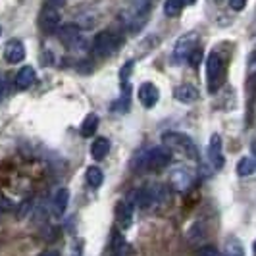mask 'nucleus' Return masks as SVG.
Returning a JSON list of instances; mask_svg holds the SVG:
<instances>
[{"mask_svg": "<svg viewBox=\"0 0 256 256\" xmlns=\"http://www.w3.org/2000/svg\"><path fill=\"white\" fill-rule=\"evenodd\" d=\"M170 162H172V152L166 146H150L137 154L131 166L137 172H156V170L166 168Z\"/></svg>", "mask_w": 256, "mask_h": 256, "instance_id": "obj_1", "label": "nucleus"}, {"mask_svg": "<svg viewBox=\"0 0 256 256\" xmlns=\"http://www.w3.org/2000/svg\"><path fill=\"white\" fill-rule=\"evenodd\" d=\"M162 142L170 152H178L185 158H191V160H196L198 158V150L194 146L191 137H187L185 133H180V131H168L162 135Z\"/></svg>", "mask_w": 256, "mask_h": 256, "instance_id": "obj_2", "label": "nucleus"}, {"mask_svg": "<svg viewBox=\"0 0 256 256\" xmlns=\"http://www.w3.org/2000/svg\"><path fill=\"white\" fill-rule=\"evenodd\" d=\"M148 10H150V0H126L124 22L131 31H139L146 22Z\"/></svg>", "mask_w": 256, "mask_h": 256, "instance_id": "obj_3", "label": "nucleus"}, {"mask_svg": "<svg viewBox=\"0 0 256 256\" xmlns=\"http://www.w3.org/2000/svg\"><path fill=\"white\" fill-rule=\"evenodd\" d=\"M224 77H226V66L218 52H210L206 58V83L208 90L216 92L224 85Z\"/></svg>", "mask_w": 256, "mask_h": 256, "instance_id": "obj_4", "label": "nucleus"}, {"mask_svg": "<svg viewBox=\"0 0 256 256\" xmlns=\"http://www.w3.org/2000/svg\"><path fill=\"white\" fill-rule=\"evenodd\" d=\"M58 38L62 40L68 50H74V52H85L89 48V42L85 35L81 33V29L77 26H62L58 29Z\"/></svg>", "mask_w": 256, "mask_h": 256, "instance_id": "obj_5", "label": "nucleus"}, {"mask_svg": "<svg viewBox=\"0 0 256 256\" xmlns=\"http://www.w3.org/2000/svg\"><path fill=\"white\" fill-rule=\"evenodd\" d=\"M118 46H120V38L112 31H102V33H98L94 37V40H92V48H94V52L98 56H102V58L112 56L118 50Z\"/></svg>", "mask_w": 256, "mask_h": 256, "instance_id": "obj_6", "label": "nucleus"}, {"mask_svg": "<svg viewBox=\"0 0 256 256\" xmlns=\"http://www.w3.org/2000/svg\"><path fill=\"white\" fill-rule=\"evenodd\" d=\"M196 38H198L196 33H187L176 40V46H174V62L176 64H183L189 60L191 52L196 48Z\"/></svg>", "mask_w": 256, "mask_h": 256, "instance_id": "obj_7", "label": "nucleus"}, {"mask_svg": "<svg viewBox=\"0 0 256 256\" xmlns=\"http://www.w3.org/2000/svg\"><path fill=\"white\" fill-rule=\"evenodd\" d=\"M38 26L46 35H52L56 33V29H60V12L56 10V6H44V10L38 16Z\"/></svg>", "mask_w": 256, "mask_h": 256, "instance_id": "obj_8", "label": "nucleus"}, {"mask_svg": "<svg viewBox=\"0 0 256 256\" xmlns=\"http://www.w3.org/2000/svg\"><path fill=\"white\" fill-rule=\"evenodd\" d=\"M208 162L214 170H222L224 168V148H222V139L220 135H212L210 142H208Z\"/></svg>", "mask_w": 256, "mask_h": 256, "instance_id": "obj_9", "label": "nucleus"}, {"mask_svg": "<svg viewBox=\"0 0 256 256\" xmlns=\"http://www.w3.org/2000/svg\"><path fill=\"white\" fill-rule=\"evenodd\" d=\"M4 60L8 64H20V62H24L26 60V46H24V42L18 40V38L8 40L6 46H4Z\"/></svg>", "mask_w": 256, "mask_h": 256, "instance_id": "obj_10", "label": "nucleus"}, {"mask_svg": "<svg viewBox=\"0 0 256 256\" xmlns=\"http://www.w3.org/2000/svg\"><path fill=\"white\" fill-rule=\"evenodd\" d=\"M137 96H139V102H141L144 108H152V106H156L158 98H160V92H158L154 83H142L141 87H139Z\"/></svg>", "mask_w": 256, "mask_h": 256, "instance_id": "obj_11", "label": "nucleus"}, {"mask_svg": "<svg viewBox=\"0 0 256 256\" xmlns=\"http://www.w3.org/2000/svg\"><path fill=\"white\" fill-rule=\"evenodd\" d=\"M133 210L135 208L129 204L128 200H120L116 204V220H118L122 230H129L131 228V224H133Z\"/></svg>", "mask_w": 256, "mask_h": 256, "instance_id": "obj_12", "label": "nucleus"}, {"mask_svg": "<svg viewBox=\"0 0 256 256\" xmlns=\"http://www.w3.org/2000/svg\"><path fill=\"white\" fill-rule=\"evenodd\" d=\"M174 98L181 104H192L198 100V89L192 85H180L174 89Z\"/></svg>", "mask_w": 256, "mask_h": 256, "instance_id": "obj_13", "label": "nucleus"}, {"mask_svg": "<svg viewBox=\"0 0 256 256\" xmlns=\"http://www.w3.org/2000/svg\"><path fill=\"white\" fill-rule=\"evenodd\" d=\"M37 81V74H35V70L31 68V66H24L18 74H16V87L22 90L29 89L33 83Z\"/></svg>", "mask_w": 256, "mask_h": 256, "instance_id": "obj_14", "label": "nucleus"}, {"mask_svg": "<svg viewBox=\"0 0 256 256\" xmlns=\"http://www.w3.org/2000/svg\"><path fill=\"white\" fill-rule=\"evenodd\" d=\"M192 183V176L189 170H185V168H180V170H176L174 174H172V185H174V189H178V191H185V189H189Z\"/></svg>", "mask_w": 256, "mask_h": 256, "instance_id": "obj_15", "label": "nucleus"}, {"mask_svg": "<svg viewBox=\"0 0 256 256\" xmlns=\"http://www.w3.org/2000/svg\"><path fill=\"white\" fill-rule=\"evenodd\" d=\"M68 202H70V192L68 189H58L52 196V212L54 216H64L66 208H68Z\"/></svg>", "mask_w": 256, "mask_h": 256, "instance_id": "obj_16", "label": "nucleus"}, {"mask_svg": "<svg viewBox=\"0 0 256 256\" xmlns=\"http://www.w3.org/2000/svg\"><path fill=\"white\" fill-rule=\"evenodd\" d=\"M110 152V141L106 139V137H98L96 141L90 144V156L96 160V162H100L104 160L106 156Z\"/></svg>", "mask_w": 256, "mask_h": 256, "instance_id": "obj_17", "label": "nucleus"}, {"mask_svg": "<svg viewBox=\"0 0 256 256\" xmlns=\"http://www.w3.org/2000/svg\"><path fill=\"white\" fill-rule=\"evenodd\" d=\"M194 0H166L164 2V14L168 18H176L180 16L187 6H191Z\"/></svg>", "mask_w": 256, "mask_h": 256, "instance_id": "obj_18", "label": "nucleus"}, {"mask_svg": "<svg viewBox=\"0 0 256 256\" xmlns=\"http://www.w3.org/2000/svg\"><path fill=\"white\" fill-rule=\"evenodd\" d=\"M85 180H87V183H89V187H92V189H98V187L102 185V181H104L102 170H100V168H96V166L87 168V172H85Z\"/></svg>", "mask_w": 256, "mask_h": 256, "instance_id": "obj_19", "label": "nucleus"}, {"mask_svg": "<svg viewBox=\"0 0 256 256\" xmlns=\"http://www.w3.org/2000/svg\"><path fill=\"white\" fill-rule=\"evenodd\" d=\"M96 129H98V116L96 114H89L85 120H83V124H81V135L83 137H92L94 133H96Z\"/></svg>", "mask_w": 256, "mask_h": 256, "instance_id": "obj_20", "label": "nucleus"}, {"mask_svg": "<svg viewBox=\"0 0 256 256\" xmlns=\"http://www.w3.org/2000/svg\"><path fill=\"white\" fill-rule=\"evenodd\" d=\"M256 172V162L250 156H243L239 162H237V174L239 178H248Z\"/></svg>", "mask_w": 256, "mask_h": 256, "instance_id": "obj_21", "label": "nucleus"}, {"mask_svg": "<svg viewBox=\"0 0 256 256\" xmlns=\"http://www.w3.org/2000/svg\"><path fill=\"white\" fill-rule=\"evenodd\" d=\"M112 252H114V256H128L129 246L122 235H116L114 237V241H112Z\"/></svg>", "mask_w": 256, "mask_h": 256, "instance_id": "obj_22", "label": "nucleus"}, {"mask_svg": "<svg viewBox=\"0 0 256 256\" xmlns=\"http://www.w3.org/2000/svg\"><path fill=\"white\" fill-rule=\"evenodd\" d=\"M112 110H118V112H128L129 110V87L128 85H124V92H122V96L118 98L112 106Z\"/></svg>", "mask_w": 256, "mask_h": 256, "instance_id": "obj_23", "label": "nucleus"}, {"mask_svg": "<svg viewBox=\"0 0 256 256\" xmlns=\"http://www.w3.org/2000/svg\"><path fill=\"white\" fill-rule=\"evenodd\" d=\"M226 256H243V246H241V243L239 241H235V239H231L230 243L226 244V252H224Z\"/></svg>", "mask_w": 256, "mask_h": 256, "instance_id": "obj_24", "label": "nucleus"}, {"mask_svg": "<svg viewBox=\"0 0 256 256\" xmlns=\"http://www.w3.org/2000/svg\"><path fill=\"white\" fill-rule=\"evenodd\" d=\"M133 66H135V62H133V60H129V62H126V66L122 68V72H120V77H122V81H124V85H128L129 74L133 72Z\"/></svg>", "mask_w": 256, "mask_h": 256, "instance_id": "obj_25", "label": "nucleus"}, {"mask_svg": "<svg viewBox=\"0 0 256 256\" xmlns=\"http://www.w3.org/2000/svg\"><path fill=\"white\" fill-rule=\"evenodd\" d=\"M200 58H202V50L200 48H194V50L191 52V56H189V64H192V66H198V62H200Z\"/></svg>", "mask_w": 256, "mask_h": 256, "instance_id": "obj_26", "label": "nucleus"}, {"mask_svg": "<svg viewBox=\"0 0 256 256\" xmlns=\"http://www.w3.org/2000/svg\"><path fill=\"white\" fill-rule=\"evenodd\" d=\"M196 256H218V252H216V248H214V246L206 244V246H202V248H198Z\"/></svg>", "mask_w": 256, "mask_h": 256, "instance_id": "obj_27", "label": "nucleus"}, {"mask_svg": "<svg viewBox=\"0 0 256 256\" xmlns=\"http://www.w3.org/2000/svg\"><path fill=\"white\" fill-rule=\"evenodd\" d=\"M246 2H248V0H230V6H231V10H235V12H241V10H244Z\"/></svg>", "mask_w": 256, "mask_h": 256, "instance_id": "obj_28", "label": "nucleus"}, {"mask_svg": "<svg viewBox=\"0 0 256 256\" xmlns=\"http://www.w3.org/2000/svg\"><path fill=\"white\" fill-rule=\"evenodd\" d=\"M29 210H31V202L27 200V202H24V204H22V212H20V218H24V216H26Z\"/></svg>", "mask_w": 256, "mask_h": 256, "instance_id": "obj_29", "label": "nucleus"}, {"mask_svg": "<svg viewBox=\"0 0 256 256\" xmlns=\"http://www.w3.org/2000/svg\"><path fill=\"white\" fill-rule=\"evenodd\" d=\"M40 256H60V254H58L56 250H46V252H42Z\"/></svg>", "mask_w": 256, "mask_h": 256, "instance_id": "obj_30", "label": "nucleus"}, {"mask_svg": "<svg viewBox=\"0 0 256 256\" xmlns=\"http://www.w3.org/2000/svg\"><path fill=\"white\" fill-rule=\"evenodd\" d=\"M2 96H4V81H2V77H0V100H2Z\"/></svg>", "mask_w": 256, "mask_h": 256, "instance_id": "obj_31", "label": "nucleus"}, {"mask_svg": "<svg viewBox=\"0 0 256 256\" xmlns=\"http://www.w3.org/2000/svg\"><path fill=\"white\" fill-rule=\"evenodd\" d=\"M52 6H58V4H64V0H50Z\"/></svg>", "mask_w": 256, "mask_h": 256, "instance_id": "obj_32", "label": "nucleus"}, {"mask_svg": "<svg viewBox=\"0 0 256 256\" xmlns=\"http://www.w3.org/2000/svg\"><path fill=\"white\" fill-rule=\"evenodd\" d=\"M250 148H252V154H254V158H256V141L252 142V146H250ZM254 162H256V160H254Z\"/></svg>", "mask_w": 256, "mask_h": 256, "instance_id": "obj_33", "label": "nucleus"}, {"mask_svg": "<svg viewBox=\"0 0 256 256\" xmlns=\"http://www.w3.org/2000/svg\"><path fill=\"white\" fill-rule=\"evenodd\" d=\"M252 252H254V256H256V241H254V244H252Z\"/></svg>", "mask_w": 256, "mask_h": 256, "instance_id": "obj_34", "label": "nucleus"}, {"mask_svg": "<svg viewBox=\"0 0 256 256\" xmlns=\"http://www.w3.org/2000/svg\"><path fill=\"white\" fill-rule=\"evenodd\" d=\"M0 35H2V27H0Z\"/></svg>", "mask_w": 256, "mask_h": 256, "instance_id": "obj_35", "label": "nucleus"}, {"mask_svg": "<svg viewBox=\"0 0 256 256\" xmlns=\"http://www.w3.org/2000/svg\"><path fill=\"white\" fill-rule=\"evenodd\" d=\"M216 2H224V0H216Z\"/></svg>", "mask_w": 256, "mask_h": 256, "instance_id": "obj_36", "label": "nucleus"}]
</instances>
